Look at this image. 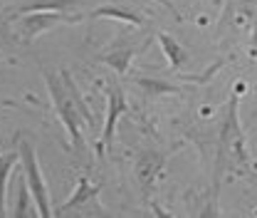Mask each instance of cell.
I'll return each instance as SVG.
<instances>
[{
	"mask_svg": "<svg viewBox=\"0 0 257 218\" xmlns=\"http://www.w3.org/2000/svg\"><path fill=\"white\" fill-rule=\"evenodd\" d=\"M139 52V47H136V42H131L128 37H121V40H114L101 55H99V60L101 62H106L109 67H114L119 75H124L128 69V62H131V57Z\"/></svg>",
	"mask_w": 257,
	"mask_h": 218,
	"instance_id": "5",
	"label": "cell"
},
{
	"mask_svg": "<svg viewBox=\"0 0 257 218\" xmlns=\"http://www.w3.org/2000/svg\"><path fill=\"white\" fill-rule=\"evenodd\" d=\"M18 152H20V164H23V171H25V181L32 191V198H35V208L42 218H50L55 211L50 208V193H47V184L42 179L40 159L30 147V141H20Z\"/></svg>",
	"mask_w": 257,
	"mask_h": 218,
	"instance_id": "2",
	"label": "cell"
},
{
	"mask_svg": "<svg viewBox=\"0 0 257 218\" xmlns=\"http://www.w3.org/2000/svg\"><path fill=\"white\" fill-rule=\"evenodd\" d=\"M28 193H32V191H30V186H28V181H25V176H23V184L18 188L20 201H18V206H15V216H32V213H37V208H30V206H28Z\"/></svg>",
	"mask_w": 257,
	"mask_h": 218,
	"instance_id": "11",
	"label": "cell"
},
{
	"mask_svg": "<svg viewBox=\"0 0 257 218\" xmlns=\"http://www.w3.org/2000/svg\"><path fill=\"white\" fill-rule=\"evenodd\" d=\"M18 161H20V152L0 154V218L8 216V211H5V188H8V176H10V171Z\"/></svg>",
	"mask_w": 257,
	"mask_h": 218,
	"instance_id": "8",
	"label": "cell"
},
{
	"mask_svg": "<svg viewBox=\"0 0 257 218\" xmlns=\"http://www.w3.org/2000/svg\"><path fill=\"white\" fill-rule=\"evenodd\" d=\"M139 82H141V87H144V90H149V94L173 92V90H176V87H173V85H159V82H156V85H154V80H139Z\"/></svg>",
	"mask_w": 257,
	"mask_h": 218,
	"instance_id": "12",
	"label": "cell"
},
{
	"mask_svg": "<svg viewBox=\"0 0 257 218\" xmlns=\"http://www.w3.org/2000/svg\"><path fill=\"white\" fill-rule=\"evenodd\" d=\"M96 193H99V186H94L89 179H79V181H77V191L64 201L60 208H57V213H64V211H69L72 206H79V203H84V201L94 198Z\"/></svg>",
	"mask_w": 257,
	"mask_h": 218,
	"instance_id": "7",
	"label": "cell"
},
{
	"mask_svg": "<svg viewBox=\"0 0 257 218\" xmlns=\"http://www.w3.org/2000/svg\"><path fill=\"white\" fill-rule=\"evenodd\" d=\"M47 87L52 94L55 109L69 131V141L74 147H82V126L92 124V112L82 102V94L74 87L69 72H47Z\"/></svg>",
	"mask_w": 257,
	"mask_h": 218,
	"instance_id": "1",
	"label": "cell"
},
{
	"mask_svg": "<svg viewBox=\"0 0 257 218\" xmlns=\"http://www.w3.org/2000/svg\"><path fill=\"white\" fill-rule=\"evenodd\" d=\"M92 18H116V20H124V23H131V25H141V15L131 13L126 8H116V5H104V8H96L92 10Z\"/></svg>",
	"mask_w": 257,
	"mask_h": 218,
	"instance_id": "9",
	"label": "cell"
},
{
	"mask_svg": "<svg viewBox=\"0 0 257 218\" xmlns=\"http://www.w3.org/2000/svg\"><path fill=\"white\" fill-rule=\"evenodd\" d=\"M72 18L60 15L57 10H40V13H28L20 23V37L23 42H32L40 32H45L47 28H52L55 23H69Z\"/></svg>",
	"mask_w": 257,
	"mask_h": 218,
	"instance_id": "4",
	"label": "cell"
},
{
	"mask_svg": "<svg viewBox=\"0 0 257 218\" xmlns=\"http://www.w3.org/2000/svg\"><path fill=\"white\" fill-rule=\"evenodd\" d=\"M161 40V47H163V52H166V57H168V62L173 64V67H181V64L188 60V55H186V50L171 37V35H166V32H159L156 35Z\"/></svg>",
	"mask_w": 257,
	"mask_h": 218,
	"instance_id": "10",
	"label": "cell"
},
{
	"mask_svg": "<svg viewBox=\"0 0 257 218\" xmlns=\"http://www.w3.org/2000/svg\"><path fill=\"white\" fill-rule=\"evenodd\" d=\"M109 112H106V122H104V131H101V139H99V147H96V152L101 154L109 144H111V139H114V131H116V119L126 112V94L121 87H109Z\"/></svg>",
	"mask_w": 257,
	"mask_h": 218,
	"instance_id": "3",
	"label": "cell"
},
{
	"mask_svg": "<svg viewBox=\"0 0 257 218\" xmlns=\"http://www.w3.org/2000/svg\"><path fill=\"white\" fill-rule=\"evenodd\" d=\"M74 3L77 0H30V3L10 8V15H28V13H40V10H64Z\"/></svg>",
	"mask_w": 257,
	"mask_h": 218,
	"instance_id": "6",
	"label": "cell"
}]
</instances>
